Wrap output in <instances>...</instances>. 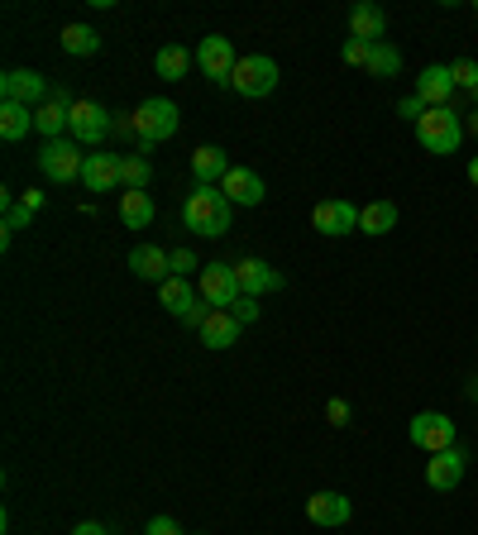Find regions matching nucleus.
<instances>
[{"instance_id":"nucleus-1","label":"nucleus","mask_w":478,"mask_h":535,"mask_svg":"<svg viewBox=\"0 0 478 535\" xmlns=\"http://www.w3.org/2000/svg\"><path fill=\"white\" fill-rule=\"evenodd\" d=\"M230 211L235 206H230V196L220 192V187H196L187 196V206H182V225L201 239H220L230 230Z\"/></svg>"},{"instance_id":"nucleus-2","label":"nucleus","mask_w":478,"mask_h":535,"mask_svg":"<svg viewBox=\"0 0 478 535\" xmlns=\"http://www.w3.org/2000/svg\"><path fill=\"white\" fill-rule=\"evenodd\" d=\"M416 139H421V149L435 153V158H445V153H455L464 144V120H459L455 106H431L421 115V125H416Z\"/></svg>"},{"instance_id":"nucleus-3","label":"nucleus","mask_w":478,"mask_h":535,"mask_svg":"<svg viewBox=\"0 0 478 535\" xmlns=\"http://www.w3.org/2000/svg\"><path fill=\"white\" fill-rule=\"evenodd\" d=\"M177 129H182V110H177L168 96H149L144 106L134 110V134H139L144 153H149L153 144H163V139H173Z\"/></svg>"},{"instance_id":"nucleus-4","label":"nucleus","mask_w":478,"mask_h":535,"mask_svg":"<svg viewBox=\"0 0 478 535\" xmlns=\"http://www.w3.org/2000/svg\"><path fill=\"white\" fill-rule=\"evenodd\" d=\"M82 163H87V153L82 144H72V139H48L44 149H39V172H44L48 182H82Z\"/></svg>"},{"instance_id":"nucleus-5","label":"nucleus","mask_w":478,"mask_h":535,"mask_svg":"<svg viewBox=\"0 0 478 535\" xmlns=\"http://www.w3.org/2000/svg\"><path fill=\"white\" fill-rule=\"evenodd\" d=\"M278 63L273 58H263V53H254V58H239L235 77H230V86H235L244 101H263V96H273L278 91Z\"/></svg>"},{"instance_id":"nucleus-6","label":"nucleus","mask_w":478,"mask_h":535,"mask_svg":"<svg viewBox=\"0 0 478 535\" xmlns=\"http://www.w3.org/2000/svg\"><path fill=\"white\" fill-rule=\"evenodd\" d=\"M196 292L206 306H216V311H230L244 292H239V278H235V263H206L201 273H196Z\"/></svg>"},{"instance_id":"nucleus-7","label":"nucleus","mask_w":478,"mask_h":535,"mask_svg":"<svg viewBox=\"0 0 478 535\" xmlns=\"http://www.w3.org/2000/svg\"><path fill=\"white\" fill-rule=\"evenodd\" d=\"M110 129H115V115H110L106 106H96V101H77V106H72V129H67L72 144L96 149V144H106Z\"/></svg>"},{"instance_id":"nucleus-8","label":"nucleus","mask_w":478,"mask_h":535,"mask_svg":"<svg viewBox=\"0 0 478 535\" xmlns=\"http://www.w3.org/2000/svg\"><path fill=\"white\" fill-rule=\"evenodd\" d=\"M196 67H201L211 82L230 86V77H235V67H239L235 43L225 39V34H206V39L196 43Z\"/></svg>"},{"instance_id":"nucleus-9","label":"nucleus","mask_w":478,"mask_h":535,"mask_svg":"<svg viewBox=\"0 0 478 535\" xmlns=\"http://www.w3.org/2000/svg\"><path fill=\"white\" fill-rule=\"evenodd\" d=\"M412 445L426 454L455 450V421L445 411H416L412 416Z\"/></svg>"},{"instance_id":"nucleus-10","label":"nucleus","mask_w":478,"mask_h":535,"mask_svg":"<svg viewBox=\"0 0 478 535\" xmlns=\"http://www.w3.org/2000/svg\"><path fill=\"white\" fill-rule=\"evenodd\" d=\"M48 91H53V86H48L39 72H29V67H10V72L0 77V101H15V106L39 110L48 101Z\"/></svg>"},{"instance_id":"nucleus-11","label":"nucleus","mask_w":478,"mask_h":535,"mask_svg":"<svg viewBox=\"0 0 478 535\" xmlns=\"http://www.w3.org/2000/svg\"><path fill=\"white\" fill-rule=\"evenodd\" d=\"M359 211H364V206H354V201H321V206L311 211V230L326 239L354 235V230H359Z\"/></svg>"},{"instance_id":"nucleus-12","label":"nucleus","mask_w":478,"mask_h":535,"mask_svg":"<svg viewBox=\"0 0 478 535\" xmlns=\"http://www.w3.org/2000/svg\"><path fill=\"white\" fill-rule=\"evenodd\" d=\"M235 278H239V292L244 297H268V292H283V273L263 258H244L235 263Z\"/></svg>"},{"instance_id":"nucleus-13","label":"nucleus","mask_w":478,"mask_h":535,"mask_svg":"<svg viewBox=\"0 0 478 535\" xmlns=\"http://www.w3.org/2000/svg\"><path fill=\"white\" fill-rule=\"evenodd\" d=\"M120 163H125V153H87L82 187H87V192H115V187H120Z\"/></svg>"},{"instance_id":"nucleus-14","label":"nucleus","mask_w":478,"mask_h":535,"mask_svg":"<svg viewBox=\"0 0 478 535\" xmlns=\"http://www.w3.org/2000/svg\"><path fill=\"white\" fill-rule=\"evenodd\" d=\"M130 268H134V278L163 287V282L173 278V254L158 249V244H139V249H130Z\"/></svg>"},{"instance_id":"nucleus-15","label":"nucleus","mask_w":478,"mask_h":535,"mask_svg":"<svg viewBox=\"0 0 478 535\" xmlns=\"http://www.w3.org/2000/svg\"><path fill=\"white\" fill-rule=\"evenodd\" d=\"M230 153L216 149V144H201V149L192 153V177H196V187H220L225 177H230Z\"/></svg>"},{"instance_id":"nucleus-16","label":"nucleus","mask_w":478,"mask_h":535,"mask_svg":"<svg viewBox=\"0 0 478 535\" xmlns=\"http://www.w3.org/2000/svg\"><path fill=\"white\" fill-rule=\"evenodd\" d=\"M426 483H431L435 493H455L459 483H464V450L431 454V464H426Z\"/></svg>"},{"instance_id":"nucleus-17","label":"nucleus","mask_w":478,"mask_h":535,"mask_svg":"<svg viewBox=\"0 0 478 535\" xmlns=\"http://www.w3.org/2000/svg\"><path fill=\"white\" fill-rule=\"evenodd\" d=\"M459 86L455 77H450V67L445 63H431L421 67V77H416V96L426 101V106H450V96H455Z\"/></svg>"},{"instance_id":"nucleus-18","label":"nucleus","mask_w":478,"mask_h":535,"mask_svg":"<svg viewBox=\"0 0 478 535\" xmlns=\"http://www.w3.org/2000/svg\"><path fill=\"white\" fill-rule=\"evenodd\" d=\"M306 516L316 521V526H345L349 516H354V507H349L345 493H311L306 497Z\"/></svg>"},{"instance_id":"nucleus-19","label":"nucleus","mask_w":478,"mask_h":535,"mask_svg":"<svg viewBox=\"0 0 478 535\" xmlns=\"http://www.w3.org/2000/svg\"><path fill=\"white\" fill-rule=\"evenodd\" d=\"M220 192L230 196V206H259L263 196V177L254 168H230V177L220 182Z\"/></svg>"},{"instance_id":"nucleus-20","label":"nucleus","mask_w":478,"mask_h":535,"mask_svg":"<svg viewBox=\"0 0 478 535\" xmlns=\"http://www.w3.org/2000/svg\"><path fill=\"white\" fill-rule=\"evenodd\" d=\"M72 106H77V101H53V96H48L44 106L34 110V129L44 134V144L48 139H67V129H72Z\"/></svg>"},{"instance_id":"nucleus-21","label":"nucleus","mask_w":478,"mask_h":535,"mask_svg":"<svg viewBox=\"0 0 478 535\" xmlns=\"http://www.w3.org/2000/svg\"><path fill=\"white\" fill-rule=\"evenodd\" d=\"M388 34V15L378 5H354L349 10V39H364V43H383Z\"/></svg>"},{"instance_id":"nucleus-22","label":"nucleus","mask_w":478,"mask_h":535,"mask_svg":"<svg viewBox=\"0 0 478 535\" xmlns=\"http://www.w3.org/2000/svg\"><path fill=\"white\" fill-rule=\"evenodd\" d=\"M158 301H163V306L173 311L177 321H187L196 306H201V292H196V287H192L187 278H168L163 287H158Z\"/></svg>"},{"instance_id":"nucleus-23","label":"nucleus","mask_w":478,"mask_h":535,"mask_svg":"<svg viewBox=\"0 0 478 535\" xmlns=\"http://www.w3.org/2000/svg\"><path fill=\"white\" fill-rule=\"evenodd\" d=\"M192 63H196L192 48H182V43H163V48H158V58H153V72H158V82H182Z\"/></svg>"},{"instance_id":"nucleus-24","label":"nucleus","mask_w":478,"mask_h":535,"mask_svg":"<svg viewBox=\"0 0 478 535\" xmlns=\"http://www.w3.org/2000/svg\"><path fill=\"white\" fill-rule=\"evenodd\" d=\"M239 330H244V325H239L230 311H211V321L201 325L196 335H201V344H206V349H230V344L239 340Z\"/></svg>"},{"instance_id":"nucleus-25","label":"nucleus","mask_w":478,"mask_h":535,"mask_svg":"<svg viewBox=\"0 0 478 535\" xmlns=\"http://www.w3.org/2000/svg\"><path fill=\"white\" fill-rule=\"evenodd\" d=\"M29 129H34V110L15 106V101H0V139L5 144H20Z\"/></svg>"},{"instance_id":"nucleus-26","label":"nucleus","mask_w":478,"mask_h":535,"mask_svg":"<svg viewBox=\"0 0 478 535\" xmlns=\"http://www.w3.org/2000/svg\"><path fill=\"white\" fill-rule=\"evenodd\" d=\"M359 230L364 235H392L397 230V201H369L359 211Z\"/></svg>"},{"instance_id":"nucleus-27","label":"nucleus","mask_w":478,"mask_h":535,"mask_svg":"<svg viewBox=\"0 0 478 535\" xmlns=\"http://www.w3.org/2000/svg\"><path fill=\"white\" fill-rule=\"evenodd\" d=\"M63 53L67 58H91V53H101V34H96L91 24H67L63 29Z\"/></svg>"},{"instance_id":"nucleus-28","label":"nucleus","mask_w":478,"mask_h":535,"mask_svg":"<svg viewBox=\"0 0 478 535\" xmlns=\"http://www.w3.org/2000/svg\"><path fill=\"white\" fill-rule=\"evenodd\" d=\"M120 220L130 230H149L153 225V196L149 192H125L120 196Z\"/></svg>"},{"instance_id":"nucleus-29","label":"nucleus","mask_w":478,"mask_h":535,"mask_svg":"<svg viewBox=\"0 0 478 535\" xmlns=\"http://www.w3.org/2000/svg\"><path fill=\"white\" fill-rule=\"evenodd\" d=\"M149 177H153L149 158H144V153H125V163H120V187H125V192H149Z\"/></svg>"},{"instance_id":"nucleus-30","label":"nucleus","mask_w":478,"mask_h":535,"mask_svg":"<svg viewBox=\"0 0 478 535\" xmlns=\"http://www.w3.org/2000/svg\"><path fill=\"white\" fill-rule=\"evenodd\" d=\"M369 72H373V77H383V82H388V77H397V72H402V53H397L392 43H373Z\"/></svg>"},{"instance_id":"nucleus-31","label":"nucleus","mask_w":478,"mask_h":535,"mask_svg":"<svg viewBox=\"0 0 478 535\" xmlns=\"http://www.w3.org/2000/svg\"><path fill=\"white\" fill-rule=\"evenodd\" d=\"M340 58H345L349 67H369L373 43H364V39H345V48H340Z\"/></svg>"},{"instance_id":"nucleus-32","label":"nucleus","mask_w":478,"mask_h":535,"mask_svg":"<svg viewBox=\"0 0 478 535\" xmlns=\"http://www.w3.org/2000/svg\"><path fill=\"white\" fill-rule=\"evenodd\" d=\"M450 77H455V86L474 91V86H478V63H474V58H455V63H450Z\"/></svg>"},{"instance_id":"nucleus-33","label":"nucleus","mask_w":478,"mask_h":535,"mask_svg":"<svg viewBox=\"0 0 478 535\" xmlns=\"http://www.w3.org/2000/svg\"><path fill=\"white\" fill-rule=\"evenodd\" d=\"M426 110H431V106H426V101H421L416 91H412V96H402V101H397V115H402L407 125H421V115H426Z\"/></svg>"},{"instance_id":"nucleus-34","label":"nucleus","mask_w":478,"mask_h":535,"mask_svg":"<svg viewBox=\"0 0 478 535\" xmlns=\"http://www.w3.org/2000/svg\"><path fill=\"white\" fill-rule=\"evenodd\" d=\"M187 273H201L192 249H173V278H187Z\"/></svg>"},{"instance_id":"nucleus-35","label":"nucleus","mask_w":478,"mask_h":535,"mask_svg":"<svg viewBox=\"0 0 478 535\" xmlns=\"http://www.w3.org/2000/svg\"><path fill=\"white\" fill-rule=\"evenodd\" d=\"M230 316H235L239 325H249V321H259V297H239L235 306H230Z\"/></svg>"},{"instance_id":"nucleus-36","label":"nucleus","mask_w":478,"mask_h":535,"mask_svg":"<svg viewBox=\"0 0 478 535\" xmlns=\"http://www.w3.org/2000/svg\"><path fill=\"white\" fill-rule=\"evenodd\" d=\"M326 421H330L335 430L349 426V402H345V397H330V402H326Z\"/></svg>"},{"instance_id":"nucleus-37","label":"nucleus","mask_w":478,"mask_h":535,"mask_svg":"<svg viewBox=\"0 0 478 535\" xmlns=\"http://www.w3.org/2000/svg\"><path fill=\"white\" fill-rule=\"evenodd\" d=\"M144 535H182V526H177L173 516H153L149 526H144Z\"/></svg>"},{"instance_id":"nucleus-38","label":"nucleus","mask_w":478,"mask_h":535,"mask_svg":"<svg viewBox=\"0 0 478 535\" xmlns=\"http://www.w3.org/2000/svg\"><path fill=\"white\" fill-rule=\"evenodd\" d=\"M72 535H110V531H106V526H101V521H82V526H77V531H72Z\"/></svg>"},{"instance_id":"nucleus-39","label":"nucleus","mask_w":478,"mask_h":535,"mask_svg":"<svg viewBox=\"0 0 478 535\" xmlns=\"http://www.w3.org/2000/svg\"><path fill=\"white\" fill-rule=\"evenodd\" d=\"M20 201H24V206H29V211H44V192H24Z\"/></svg>"},{"instance_id":"nucleus-40","label":"nucleus","mask_w":478,"mask_h":535,"mask_svg":"<svg viewBox=\"0 0 478 535\" xmlns=\"http://www.w3.org/2000/svg\"><path fill=\"white\" fill-rule=\"evenodd\" d=\"M469 182H474V187H478V153H474V158H469Z\"/></svg>"},{"instance_id":"nucleus-41","label":"nucleus","mask_w":478,"mask_h":535,"mask_svg":"<svg viewBox=\"0 0 478 535\" xmlns=\"http://www.w3.org/2000/svg\"><path fill=\"white\" fill-rule=\"evenodd\" d=\"M469 134H478V110H474V115H469Z\"/></svg>"},{"instance_id":"nucleus-42","label":"nucleus","mask_w":478,"mask_h":535,"mask_svg":"<svg viewBox=\"0 0 478 535\" xmlns=\"http://www.w3.org/2000/svg\"><path fill=\"white\" fill-rule=\"evenodd\" d=\"M469 96H474V101H478V86H474V91H469Z\"/></svg>"},{"instance_id":"nucleus-43","label":"nucleus","mask_w":478,"mask_h":535,"mask_svg":"<svg viewBox=\"0 0 478 535\" xmlns=\"http://www.w3.org/2000/svg\"><path fill=\"white\" fill-rule=\"evenodd\" d=\"M474 10H478V0H474Z\"/></svg>"}]
</instances>
